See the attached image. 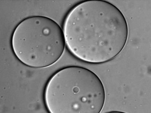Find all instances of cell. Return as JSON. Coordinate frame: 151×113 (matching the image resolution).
Here are the masks:
<instances>
[{"label":"cell","mask_w":151,"mask_h":113,"mask_svg":"<svg viewBox=\"0 0 151 113\" xmlns=\"http://www.w3.org/2000/svg\"><path fill=\"white\" fill-rule=\"evenodd\" d=\"M63 31L70 52L93 64L106 63L119 55L129 34L123 13L106 1H85L75 6L65 17Z\"/></svg>","instance_id":"obj_1"},{"label":"cell","mask_w":151,"mask_h":113,"mask_svg":"<svg viewBox=\"0 0 151 113\" xmlns=\"http://www.w3.org/2000/svg\"><path fill=\"white\" fill-rule=\"evenodd\" d=\"M51 113H100L106 91L99 77L90 69L69 66L58 70L46 85L44 94Z\"/></svg>","instance_id":"obj_2"},{"label":"cell","mask_w":151,"mask_h":113,"mask_svg":"<svg viewBox=\"0 0 151 113\" xmlns=\"http://www.w3.org/2000/svg\"><path fill=\"white\" fill-rule=\"evenodd\" d=\"M65 46L61 26L47 16H33L23 19L12 35L14 55L32 68H46L56 63L63 55Z\"/></svg>","instance_id":"obj_3"}]
</instances>
